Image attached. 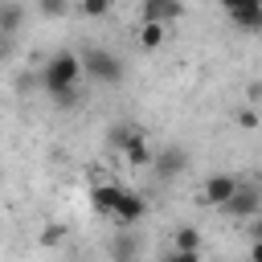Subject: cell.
Masks as SVG:
<instances>
[{
	"instance_id": "9c48e42d",
	"label": "cell",
	"mask_w": 262,
	"mask_h": 262,
	"mask_svg": "<svg viewBox=\"0 0 262 262\" xmlns=\"http://www.w3.org/2000/svg\"><path fill=\"white\" fill-rule=\"evenodd\" d=\"M119 196H123V184H94L90 188V205H94V213H102V217H115V205H119Z\"/></svg>"
},
{
	"instance_id": "5b68a950",
	"label": "cell",
	"mask_w": 262,
	"mask_h": 262,
	"mask_svg": "<svg viewBox=\"0 0 262 262\" xmlns=\"http://www.w3.org/2000/svg\"><path fill=\"white\" fill-rule=\"evenodd\" d=\"M225 213H229V217H237V221H254V217L262 213V192H258L254 184H237V192L229 196Z\"/></svg>"
},
{
	"instance_id": "3957f363",
	"label": "cell",
	"mask_w": 262,
	"mask_h": 262,
	"mask_svg": "<svg viewBox=\"0 0 262 262\" xmlns=\"http://www.w3.org/2000/svg\"><path fill=\"white\" fill-rule=\"evenodd\" d=\"M82 74H90L94 82L115 86V82H123V61H119L111 49H86V53H82Z\"/></svg>"
},
{
	"instance_id": "8992f818",
	"label": "cell",
	"mask_w": 262,
	"mask_h": 262,
	"mask_svg": "<svg viewBox=\"0 0 262 262\" xmlns=\"http://www.w3.org/2000/svg\"><path fill=\"white\" fill-rule=\"evenodd\" d=\"M225 16L242 33H262V4L258 0H233V4H225Z\"/></svg>"
},
{
	"instance_id": "5bb4252c",
	"label": "cell",
	"mask_w": 262,
	"mask_h": 262,
	"mask_svg": "<svg viewBox=\"0 0 262 262\" xmlns=\"http://www.w3.org/2000/svg\"><path fill=\"white\" fill-rule=\"evenodd\" d=\"M82 12H86V16H102V12H111V0H86Z\"/></svg>"
},
{
	"instance_id": "7a4b0ae2",
	"label": "cell",
	"mask_w": 262,
	"mask_h": 262,
	"mask_svg": "<svg viewBox=\"0 0 262 262\" xmlns=\"http://www.w3.org/2000/svg\"><path fill=\"white\" fill-rule=\"evenodd\" d=\"M111 143L123 151V160H127L131 168L151 164V147H147V139H143V131H139V127H127V123L111 127Z\"/></svg>"
},
{
	"instance_id": "7c38bea8",
	"label": "cell",
	"mask_w": 262,
	"mask_h": 262,
	"mask_svg": "<svg viewBox=\"0 0 262 262\" xmlns=\"http://www.w3.org/2000/svg\"><path fill=\"white\" fill-rule=\"evenodd\" d=\"M176 250H180V254H201V233H196L192 225H180V229H176Z\"/></svg>"
},
{
	"instance_id": "2e32d148",
	"label": "cell",
	"mask_w": 262,
	"mask_h": 262,
	"mask_svg": "<svg viewBox=\"0 0 262 262\" xmlns=\"http://www.w3.org/2000/svg\"><path fill=\"white\" fill-rule=\"evenodd\" d=\"M41 242H45V246H53V242H61V225H49V229H45V237H41Z\"/></svg>"
},
{
	"instance_id": "277c9868",
	"label": "cell",
	"mask_w": 262,
	"mask_h": 262,
	"mask_svg": "<svg viewBox=\"0 0 262 262\" xmlns=\"http://www.w3.org/2000/svg\"><path fill=\"white\" fill-rule=\"evenodd\" d=\"M237 176H229V172H213L205 184H201V205H209V209H225L229 205V196L237 192Z\"/></svg>"
},
{
	"instance_id": "4fadbf2b",
	"label": "cell",
	"mask_w": 262,
	"mask_h": 262,
	"mask_svg": "<svg viewBox=\"0 0 262 262\" xmlns=\"http://www.w3.org/2000/svg\"><path fill=\"white\" fill-rule=\"evenodd\" d=\"M164 33H168V29H160V25H143V29H139V45H143V49H160V45H164Z\"/></svg>"
},
{
	"instance_id": "ba28073f",
	"label": "cell",
	"mask_w": 262,
	"mask_h": 262,
	"mask_svg": "<svg viewBox=\"0 0 262 262\" xmlns=\"http://www.w3.org/2000/svg\"><path fill=\"white\" fill-rule=\"evenodd\" d=\"M143 213H147L143 196H135V192H127V188H123V196H119V205H115V217H111V221H119V225H139V221H143Z\"/></svg>"
},
{
	"instance_id": "ac0fdd59",
	"label": "cell",
	"mask_w": 262,
	"mask_h": 262,
	"mask_svg": "<svg viewBox=\"0 0 262 262\" xmlns=\"http://www.w3.org/2000/svg\"><path fill=\"white\" fill-rule=\"evenodd\" d=\"M250 262H262V242H250Z\"/></svg>"
},
{
	"instance_id": "6da1fadb",
	"label": "cell",
	"mask_w": 262,
	"mask_h": 262,
	"mask_svg": "<svg viewBox=\"0 0 262 262\" xmlns=\"http://www.w3.org/2000/svg\"><path fill=\"white\" fill-rule=\"evenodd\" d=\"M78 78H82V57L70 49H57L45 66H41V82L53 94L57 106H74L78 102Z\"/></svg>"
},
{
	"instance_id": "30bf717a",
	"label": "cell",
	"mask_w": 262,
	"mask_h": 262,
	"mask_svg": "<svg viewBox=\"0 0 262 262\" xmlns=\"http://www.w3.org/2000/svg\"><path fill=\"white\" fill-rule=\"evenodd\" d=\"M184 164H188V151L184 147H164L156 156V172L160 176H176V172H184Z\"/></svg>"
},
{
	"instance_id": "8fae6325",
	"label": "cell",
	"mask_w": 262,
	"mask_h": 262,
	"mask_svg": "<svg viewBox=\"0 0 262 262\" xmlns=\"http://www.w3.org/2000/svg\"><path fill=\"white\" fill-rule=\"evenodd\" d=\"M25 25V8L20 4H0V37H12Z\"/></svg>"
},
{
	"instance_id": "9a60e30c",
	"label": "cell",
	"mask_w": 262,
	"mask_h": 262,
	"mask_svg": "<svg viewBox=\"0 0 262 262\" xmlns=\"http://www.w3.org/2000/svg\"><path fill=\"white\" fill-rule=\"evenodd\" d=\"M164 262H201V254H180V250H172V254H164Z\"/></svg>"
},
{
	"instance_id": "e0dca14e",
	"label": "cell",
	"mask_w": 262,
	"mask_h": 262,
	"mask_svg": "<svg viewBox=\"0 0 262 262\" xmlns=\"http://www.w3.org/2000/svg\"><path fill=\"white\" fill-rule=\"evenodd\" d=\"M250 237H254V242H262V213L250 221Z\"/></svg>"
},
{
	"instance_id": "52a82bcc",
	"label": "cell",
	"mask_w": 262,
	"mask_h": 262,
	"mask_svg": "<svg viewBox=\"0 0 262 262\" xmlns=\"http://www.w3.org/2000/svg\"><path fill=\"white\" fill-rule=\"evenodd\" d=\"M143 25H160V29H168L180 12H184V4L180 0H143Z\"/></svg>"
}]
</instances>
